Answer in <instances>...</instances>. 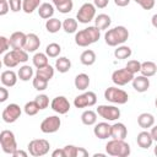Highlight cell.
Wrapping results in <instances>:
<instances>
[{"label": "cell", "mask_w": 157, "mask_h": 157, "mask_svg": "<svg viewBox=\"0 0 157 157\" xmlns=\"http://www.w3.org/2000/svg\"><path fill=\"white\" fill-rule=\"evenodd\" d=\"M101 37V29H98L96 26H88L75 34V43L78 47H88L93 43H96Z\"/></svg>", "instance_id": "cell-1"}, {"label": "cell", "mask_w": 157, "mask_h": 157, "mask_svg": "<svg viewBox=\"0 0 157 157\" xmlns=\"http://www.w3.org/2000/svg\"><path fill=\"white\" fill-rule=\"evenodd\" d=\"M128 38H129V31L124 26H117L114 28H110L104 34V42L109 47H118L125 43Z\"/></svg>", "instance_id": "cell-2"}, {"label": "cell", "mask_w": 157, "mask_h": 157, "mask_svg": "<svg viewBox=\"0 0 157 157\" xmlns=\"http://www.w3.org/2000/svg\"><path fill=\"white\" fill-rule=\"evenodd\" d=\"M105 152L113 157H128L130 155V145L124 140L112 139L105 145Z\"/></svg>", "instance_id": "cell-3"}, {"label": "cell", "mask_w": 157, "mask_h": 157, "mask_svg": "<svg viewBox=\"0 0 157 157\" xmlns=\"http://www.w3.org/2000/svg\"><path fill=\"white\" fill-rule=\"evenodd\" d=\"M28 60V52L25 49H12L7 52L2 58V64L6 67H15L20 63H26Z\"/></svg>", "instance_id": "cell-4"}, {"label": "cell", "mask_w": 157, "mask_h": 157, "mask_svg": "<svg viewBox=\"0 0 157 157\" xmlns=\"http://www.w3.org/2000/svg\"><path fill=\"white\" fill-rule=\"evenodd\" d=\"M104 98L114 104H125L129 101V94L124 90L112 86L104 91Z\"/></svg>", "instance_id": "cell-5"}, {"label": "cell", "mask_w": 157, "mask_h": 157, "mask_svg": "<svg viewBox=\"0 0 157 157\" xmlns=\"http://www.w3.org/2000/svg\"><path fill=\"white\" fill-rule=\"evenodd\" d=\"M27 148H28V152L31 156L40 157V156H44L49 152L50 144L45 139H34V140L28 142Z\"/></svg>", "instance_id": "cell-6"}, {"label": "cell", "mask_w": 157, "mask_h": 157, "mask_svg": "<svg viewBox=\"0 0 157 157\" xmlns=\"http://www.w3.org/2000/svg\"><path fill=\"white\" fill-rule=\"evenodd\" d=\"M0 145H1L2 151L7 155H12L18 148L15 134L10 130H2L0 132Z\"/></svg>", "instance_id": "cell-7"}, {"label": "cell", "mask_w": 157, "mask_h": 157, "mask_svg": "<svg viewBox=\"0 0 157 157\" xmlns=\"http://www.w3.org/2000/svg\"><path fill=\"white\" fill-rule=\"evenodd\" d=\"M94 17H96V6H94V4H91V2L83 4L78 9V11L76 13L77 22L85 23V25L86 23H90L91 21H93Z\"/></svg>", "instance_id": "cell-8"}, {"label": "cell", "mask_w": 157, "mask_h": 157, "mask_svg": "<svg viewBox=\"0 0 157 157\" xmlns=\"http://www.w3.org/2000/svg\"><path fill=\"white\" fill-rule=\"evenodd\" d=\"M97 114L108 121H114L120 118V109L115 105H108V104H101L97 108Z\"/></svg>", "instance_id": "cell-9"}, {"label": "cell", "mask_w": 157, "mask_h": 157, "mask_svg": "<svg viewBox=\"0 0 157 157\" xmlns=\"http://www.w3.org/2000/svg\"><path fill=\"white\" fill-rule=\"evenodd\" d=\"M97 103V96L92 91L83 92L78 96L75 97L74 99V105L76 108H87V107H93Z\"/></svg>", "instance_id": "cell-10"}, {"label": "cell", "mask_w": 157, "mask_h": 157, "mask_svg": "<svg viewBox=\"0 0 157 157\" xmlns=\"http://www.w3.org/2000/svg\"><path fill=\"white\" fill-rule=\"evenodd\" d=\"M21 113H22V110H21V108H20L18 104L10 103V104H7L4 108L2 113H1V117H2V120L5 123L11 124V123H15L21 117Z\"/></svg>", "instance_id": "cell-11"}, {"label": "cell", "mask_w": 157, "mask_h": 157, "mask_svg": "<svg viewBox=\"0 0 157 157\" xmlns=\"http://www.w3.org/2000/svg\"><path fill=\"white\" fill-rule=\"evenodd\" d=\"M60 125H61L60 118L56 117V115H50V117H47L40 123L39 129L44 134H53V132H56L60 129Z\"/></svg>", "instance_id": "cell-12"}, {"label": "cell", "mask_w": 157, "mask_h": 157, "mask_svg": "<svg viewBox=\"0 0 157 157\" xmlns=\"http://www.w3.org/2000/svg\"><path fill=\"white\" fill-rule=\"evenodd\" d=\"M135 77L134 74H131L129 70L124 69H118L112 74V81L117 85V86H125L129 82L132 81V78Z\"/></svg>", "instance_id": "cell-13"}, {"label": "cell", "mask_w": 157, "mask_h": 157, "mask_svg": "<svg viewBox=\"0 0 157 157\" xmlns=\"http://www.w3.org/2000/svg\"><path fill=\"white\" fill-rule=\"evenodd\" d=\"M50 107L58 114H66L70 110V102L67 101L66 97L58 96V97L53 98V101L50 103Z\"/></svg>", "instance_id": "cell-14"}, {"label": "cell", "mask_w": 157, "mask_h": 157, "mask_svg": "<svg viewBox=\"0 0 157 157\" xmlns=\"http://www.w3.org/2000/svg\"><path fill=\"white\" fill-rule=\"evenodd\" d=\"M9 39H10V45L12 49H23L26 40H27V34L21 31H17V32H13Z\"/></svg>", "instance_id": "cell-15"}, {"label": "cell", "mask_w": 157, "mask_h": 157, "mask_svg": "<svg viewBox=\"0 0 157 157\" xmlns=\"http://www.w3.org/2000/svg\"><path fill=\"white\" fill-rule=\"evenodd\" d=\"M110 129H112V125H109L105 121H102V123H98V124L94 125L93 134H94L96 137H98L101 140H104V139L110 137Z\"/></svg>", "instance_id": "cell-16"}, {"label": "cell", "mask_w": 157, "mask_h": 157, "mask_svg": "<svg viewBox=\"0 0 157 157\" xmlns=\"http://www.w3.org/2000/svg\"><path fill=\"white\" fill-rule=\"evenodd\" d=\"M131 82H132V88L140 93H144L150 88V80L144 75L135 76Z\"/></svg>", "instance_id": "cell-17"}, {"label": "cell", "mask_w": 157, "mask_h": 157, "mask_svg": "<svg viewBox=\"0 0 157 157\" xmlns=\"http://www.w3.org/2000/svg\"><path fill=\"white\" fill-rule=\"evenodd\" d=\"M128 135V129L123 123H114L110 129V137L112 139H118V140H124Z\"/></svg>", "instance_id": "cell-18"}, {"label": "cell", "mask_w": 157, "mask_h": 157, "mask_svg": "<svg viewBox=\"0 0 157 157\" xmlns=\"http://www.w3.org/2000/svg\"><path fill=\"white\" fill-rule=\"evenodd\" d=\"M17 77L18 75L12 71V70H5L1 72V76H0V80H1V83L2 86H6V87H12L16 85L17 82Z\"/></svg>", "instance_id": "cell-19"}, {"label": "cell", "mask_w": 157, "mask_h": 157, "mask_svg": "<svg viewBox=\"0 0 157 157\" xmlns=\"http://www.w3.org/2000/svg\"><path fill=\"white\" fill-rule=\"evenodd\" d=\"M40 47V40H39V37L36 34V33H28L27 34V40H26V44H25V50L28 52V53H33L36 52L38 48Z\"/></svg>", "instance_id": "cell-20"}, {"label": "cell", "mask_w": 157, "mask_h": 157, "mask_svg": "<svg viewBox=\"0 0 157 157\" xmlns=\"http://www.w3.org/2000/svg\"><path fill=\"white\" fill-rule=\"evenodd\" d=\"M136 142H137L139 147L146 150V148L151 147V145H152V142H153V139H152V136H151V134H150L148 131L144 130V131H141V132L137 134Z\"/></svg>", "instance_id": "cell-21"}, {"label": "cell", "mask_w": 157, "mask_h": 157, "mask_svg": "<svg viewBox=\"0 0 157 157\" xmlns=\"http://www.w3.org/2000/svg\"><path fill=\"white\" fill-rule=\"evenodd\" d=\"M137 124L144 130L148 129V128H152L155 125V117L151 113H141L137 117Z\"/></svg>", "instance_id": "cell-22"}, {"label": "cell", "mask_w": 157, "mask_h": 157, "mask_svg": "<svg viewBox=\"0 0 157 157\" xmlns=\"http://www.w3.org/2000/svg\"><path fill=\"white\" fill-rule=\"evenodd\" d=\"M74 85H75V87L77 90L86 91L88 88V86H90V76L87 74H83V72L76 75L75 81H74Z\"/></svg>", "instance_id": "cell-23"}, {"label": "cell", "mask_w": 157, "mask_h": 157, "mask_svg": "<svg viewBox=\"0 0 157 157\" xmlns=\"http://www.w3.org/2000/svg\"><path fill=\"white\" fill-rule=\"evenodd\" d=\"M141 75L146 77H152L157 72V65L153 61H144L141 63V69H140Z\"/></svg>", "instance_id": "cell-24"}, {"label": "cell", "mask_w": 157, "mask_h": 157, "mask_svg": "<svg viewBox=\"0 0 157 157\" xmlns=\"http://www.w3.org/2000/svg\"><path fill=\"white\" fill-rule=\"evenodd\" d=\"M55 9L61 13H67L72 10L74 2L72 0H52Z\"/></svg>", "instance_id": "cell-25"}, {"label": "cell", "mask_w": 157, "mask_h": 157, "mask_svg": "<svg viewBox=\"0 0 157 157\" xmlns=\"http://www.w3.org/2000/svg\"><path fill=\"white\" fill-rule=\"evenodd\" d=\"M38 15L44 18V20H49L53 17L54 15V6L49 2H43L40 4V6L38 7Z\"/></svg>", "instance_id": "cell-26"}, {"label": "cell", "mask_w": 157, "mask_h": 157, "mask_svg": "<svg viewBox=\"0 0 157 157\" xmlns=\"http://www.w3.org/2000/svg\"><path fill=\"white\" fill-rule=\"evenodd\" d=\"M96 53L93 52V50H91V49H86V50H83L82 53H81V55H80V61H81V64H83V65H86V66H91V65H93L94 63H96Z\"/></svg>", "instance_id": "cell-27"}, {"label": "cell", "mask_w": 157, "mask_h": 157, "mask_svg": "<svg viewBox=\"0 0 157 157\" xmlns=\"http://www.w3.org/2000/svg\"><path fill=\"white\" fill-rule=\"evenodd\" d=\"M112 23V20L108 15L105 13H99L98 16L94 17V26L98 28V29H107Z\"/></svg>", "instance_id": "cell-28"}, {"label": "cell", "mask_w": 157, "mask_h": 157, "mask_svg": "<svg viewBox=\"0 0 157 157\" xmlns=\"http://www.w3.org/2000/svg\"><path fill=\"white\" fill-rule=\"evenodd\" d=\"M81 121H82V124H85L87 126L94 125L97 123V112H93L91 109L85 110L81 114Z\"/></svg>", "instance_id": "cell-29"}, {"label": "cell", "mask_w": 157, "mask_h": 157, "mask_svg": "<svg viewBox=\"0 0 157 157\" xmlns=\"http://www.w3.org/2000/svg\"><path fill=\"white\" fill-rule=\"evenodd\" d=\"M131 54H132L131 48H130V47H128V45H124V44L118 45V47H117V49L114 50V56H115L117 59H120V60L130 58V56H131Z\"/></svg>", "instance_id": "cell-30"}, {"label": "cell", "mask_w": 157, "mask_h": 157, "mask_svg": "<svg viewBox=\"0 0 157 157\" xmlns=\"http://www.w3.org/2000/svg\"><path fill=\"white\" fill-rule=\"evenodd\" d=\"M55 69L59 72H61V74L67 72L71 69V61H70V59H67L66 56H60L55 61Z\"/></svg>", "instance_id": "cell-31"}, {"label": "cell", "mask_w": 157, "mask_h": 157, "mask_svg": "<svg viewBox=\"0 0 157 157\" xmlns=\"http://www.w3.org/2000/svg\"><path fill=\"white\" fill-rule=\"evenodd\" d=\"M36 75L39 76V77H42V78H44V80H47V81H49V80H52L53 76H54V67L48 64V65H45V66H43V67L37 69Z\"/></svg>", "instance_id": "cell-32"}, {"label": "cell", "mask_w": 157, "mask_h": 157, "mask_svg": "<svg viewBox=\"0 0 157 157\" xmlns=\"http://www.w3.org/2000/svg\"><path fill=\"white\" fill-rule=\"evenodd\" d=\"M45 28L49 33H56L59 32L60 28H63V22L59 20V18H55V17H52L49 20H47L45 22Z\"/></svg>", "instance_id": "cell-33"}, {"label": "cell", "mask_w": 157, "mask_h": 157, "mask_svg": "<svg viewBox=\"0 0 157 157\" xmlns=\"http://www.w3.org/2000/svg\"><path fill=\"white\" fill-rule=\"evenodd\" d=\"M18 78L21 81H29L33 76V69L29 65H22L17 71Z\"/></svg>", "instance_id": "cell-34"}, {"label": "cell", "mask_w": 157, "mask_h": 157, "mask_svg": "<svg viewBox=\"0 0 157 157\" xmlns=\"http://www.w3.org/2000/svg\"><path fill=\"white\" fill-rule=\"evenodd\" d=\"M40 6V0H22V10L26 13H32Z\"/></svg>", "instance_id": "cell-35"}, {"label": "cell", "mask_w": 157, "mask_h": 157, "mask_svg": "<svg viewBox=\"0 0 157 157\" xmlns=\"http://www.w3.org/2000/svg\"><path fill=\"white\" fill-rule=\"evenodd\" d=\"M48 55L45 53H36L32 58V61H33V65L39 69V67H43L45 65H48Z\"/></svg>", "instance_id": "cell-36"}, {"label": "cell", "mask_w": 157, "mask_h": 157, "mask_svg": "<svg viewBox=\"0 0 157 157\" xmlns=\"http://www.w3.org/2000/svg\"><path fill=\"white\" fill-rule=\"evenodd\" d=\"M77 20L75 18H65L64 22H63V29L66 32V33H76L77 31Z\"/></svg>", "instance_id": "cell-37"}, {"label": "cell", "mask_w": 157, "mask_h": 157, "mask_svg": "<svg viewBox=\"0 0 157 157\" xmlns=\"http://www.w3.org/2000/svg\"><path fill=\"white\" fill-rule=\"evenodd\" d=\"M61 53V47L58 43H49L45 48V54L49 58H58Z\"/></svg>", "instance_id": "cell-38"}, {"label": "cell", "mask_w": 157, "mask_h": 157, "mask_svg": "<svg viewBox=\"0 0 157 157\" xmlns=\"http://www.w3.org/2000/svg\"><path fill=\"white\" fill-rule=\"evenodd\" d=\"M23 110H25V113H26L27 115L32 117V115H36L40 109H39V107H38V104L36 103V101H31V102H27V103L25 104Z\"/></svg>", "instance_id": "cell-39"}, {"label": "cell", "mask_w": 157, "mask_h": 157, "mask_svg": "<svg viewBox=\"0 0 157 157\" xmlns=\"http://www.w3.org/2000/svg\"><path fill=\"white\" fill-rule=\"evenodd\" d=\"M48 82L49 81H47V80H44V78H42V77H39V76L36 75V77L32 81V85H33V87L37 91H44L48 87Z\"/></svg>", "instance_id": "cell-40"}, {"label": "cell", "mask_w": 157, "mask_h": 157, "mask_svg": "<svg viewBox=\"0 0 157 157\" xmlns=\"http://www.w3.org/2000/svg\"><path fill=\"white\" fill-rule=\"evenodd\" d=\"M34 101H36V103L38 104V107H39L40 110L48 108V105H49V98H48V96L44 94V93L38 94V96L34 98Z\"/></svg>", "instance_id": "cell-41"}, {"label": "cell", "mask_w": 157, "mask_h": 157, "mask_svg": "<svg viewBox=\"0 0 157 157\" xmlns=\"http://www.w3.org/2000/svg\"><path fill=\"white\" fill-rule=\"evenodd\" d=\"M125 69L129 70L131 74H137L140 72V69H141V63L139 60H129L128 64L125 65Z\"/></svg>", "instance_id": "cell-42"}, {"label": "cell", "mask_w": 157, "mask_h": 157, "mask_svg": "<svg viewBox=\"0 0 157 157\" xmlns=\"http://www.w3.org/2000/svg\"><path fill=\"white\" fill-rule=\"evenodd\" d=\"M63 148H64V152H65V157H76V155H77V146L66 145Z\"/></svg>", "instance_id": "cell-43"}, {"label": "cell", "mask_w": 157, "mask_h": 157, "mask_svg": "<svg viewBox=\"0 0 157 157\" xmlns=\"http://www.w3.org/2000/svg\"><path fill=\"white\" fill-rule=\"evenodd\" d=\"M134 1L136 4H139L144 10H151L156 4L155 0H134Z\"/></svg>", "instance_id": "cell-44"}, {"label": "cell", "mask_w": 157, "mask_h": 157, "mask_svg": "<svg viewBox=\"0 0 157 157\" xmlns=\"http://www.w3.org/2000/svg\"><path fill=\"white\" fill-rule=\"evenodd\" d=\"M0 43H1V47H0V53L1 54H4V53H6L9 49H10V39L9 38H6L5 36H1L0 37Z\"/></svg>", "instance_id": "cell-45"}, {"label": "cell", "mask_w": 157, "mask_h": 157, "mask_svg": "<svg viewBox=\"0 0 157 157\" xmlns=\"http://www.w3.org/2000/svg\"><path fill=\"white\" fill-rule=\"evenodd\" d=\"M9 5L12 12H18L22 10V0H9Z\"/></svg>", "instance_id": "cell-46"}, {"label": "cell", "mask_w": 157, "mask_h": 157, "mask_svg": "<svg viewBox=\"0 0 157 157\" xmlns=\"http://www.w3.org/2000/svg\"><path fill=\"white\" fill-rule=\"evenodd\" d=\"M10 10V5H9V0H4L0 1V16H5Z\"/></svg>", "instance_id": "cell-47"}, {"label": "cell", "mask_w": 157, "mask_h": 157, "mask_svg": "<svg viewBox=\"0 0 157 157\" xmlns=\"http://www.w3.org/2000/svg\"><path fill=\"white\" fill-rule=\"evenodd\" d=\"M7 98H9V91H7L6 86H1L0 87V102L4 103Z\"/></svg>", "instance_id": "cell-48"}, {"label": "cell", "mask_w": 157, "mask_h": 157, "mask_svg": "<svg viewBox=\"0 0 157 157\" xmlns=\"http://www.w3.org/2000/svg\"><path fill=\"white\" fill-rule=\"evenodd\" d=\"M93 4H94V6L98 7V9H104V7L108 6L109 0H93Z\"/></svg>", "instance_id": "cell-49"}, {"label": "cell", "mask_w": 157, "mask_h": 157, "mask_svg": "<svg viewBox=\"0 0 157 157\" xmlns=\"http://www.w3.org/2000/svg\"><path fill=\"white\" fill-rule=\"evenodd\" d=\"M52 156L53 157H65V152H64V148H56L52 152Z\"/></svg>", "instance_id": "cell-50"}, {"label": "cell", "mask_w": 157, "mask_h": 157, "mask_svg": "<svg viewBox=\"0 0 157 157\" xmlns=\"http://www.w3.org/2000/svg\"><path fill=\"white\" fill-rule=\"evenodd\" d=\"M11 156H12V157H27L28 153H27L26 151H23V150H18V148H17Z\"/></svg>", "instance_id": "cell-51"}, {"label": "cell", "mask_w": 157, "mask_h": 157, "mask_svg": "<svg viewBox=\"0 0 157 157\" xmlns=\"http://www.w3.org/2000/svg\"><path fill=\"white\" fill-rule=\"evenodd\" d=\"M86 156H88V151L85 150L83 147H77V155H76V157H86Z\"/></svg>", "instance_id": "cell-52"}, {"label": "cell", "mask_w": 157, "mask_h": 157, "mask_svg": "<svg viewBox=\"0 0 157 157\" xmlns=\"http://www.w3.org/2000/svg\"><path fill=\"white\" fill-rule=\"evenodd\" d=\"M114 4L119 7H125L130 4V0H114Z\"/></svg>", "instance_id": "cell-53"}, {"label": "cell", "mask_w": 157, "mask_h": 157, "mask_svg": "<svg viewBox=\"0 0 157 157\" xmlns=\"http://www.w3.org/2000/svg\"><path fill=\"white\" fill-rule=\"evenodd\" d=\"M150 134H151V136H152L153 141H156V142H157V125H153V126L151 128Z\"/></svg>", "instance_id": "cell-54"}, {"label": "cell", "mask_w": 157, "mask_h": 157, "mask_svg": "<svg viewBox=\"0 0 157 157\" xmlns=\"http://www.w3.org/2000/svg\"><path fill=\"white\" fill-rule=\"evenodd\" d=\"M151 23H152V26H153L155 28H157V13H155V15L152 16V18H151Z\"/></svg>", "instance_id": "cell-55"}, {"label": "cell", "mask_w": 157, "mask_h": 157, "mask_svg": "<svg viewBox=\"0 0 157 157\" xmlns=\"http://www.w3.org/2000/svg\"><path fill=\"white\" fill-rule=\"evenodd\" d=\"M93 156H94V157H104L105 155H104V153H94Z\"/></svg>", "instance_id": "cell-56"}, {"label": "cell", "mask_w": 157, "mask_h": 157, "mask_svg": "<svg viewBox=\"0 0 157 157\" xmlns=\"http://www.w3.org/2000/svg\"><path fill=\"white\" fill-rule=\"evenodd\" d=\"M153 153L157 156V144H156V146H155V148H153Z\"/></svg>", "instance_id": "cell-57"}, {"label": "cell", "mask_w": 157, "mask_h": 157, "mask_svg": "<svg viewBox=\"0 0 157 157\" xmlns=\"http://www.w3.org/2000/svg\"><path fill=\"white\" fill-rule=\"evenodd\" d=\"M155 105H156V108H157V98L155 99Z\"/></svg>", "instance_id": "cell-58"}, {"label": "cell", "mask_w": 157, "mask_h": 157, "mask_svg": "<svg viewBox=\"0 0 157 157\" xmlns=\"http://www.w3.org/2000/svg\"><path fill=\"white\" fill-rule=\"evenodd\" d=\"M0 1H4V0H0Z\"/></svg>", "instance_id": "cell-59"}]
</instances>
